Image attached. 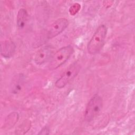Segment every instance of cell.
<instances>
[{
    "label": "cell",
    "instance_id": "cell-1",
    "mask_svg": "<svg viewBox=\"0 0 135 135\" xmlns=\"http://www.w3.org/2000/svg\"><path fill=\"white\" fill-rule=\"evenodd\" d=\"M107 33V27L105 25H100L97 28L87 45L89 54L94 55L100 51L104 44Z\"/></svg>",
    "mask_w": 135,
    "mask_h": 135
},
{
    "label": "cell",
    "instance_id": "cell-2",
    "mask_svg": "<svg viewBox=\"0 0 135 135\" xmlns=\"http://www.w3.org/2000/svg\"><path fill=\"white\" fill-rule=\"evenodd\" d=\"M73 52L74 49L70 45L60 48L52 54L49 60V69L53 70L60 67L68 60Z\"/></svg>",
    "mask_w": 135,
    "mask_h": 135
},
{
    "label": "cell",
    "instance_id": "cell-3",
    "mask_svg": "<svg viewBox=\"0 0 135 135\" xmlns=\"http://www.w3.org/2000/svg\"><path fill=\"white\" fill-rule=\"evenodd\" d=\"M103 107V100L98 94H94L89 101L84 112L85 120L90 122L96 118L101 112Z\"/></svg>",
    "mask_w": 135,
    "mask_h": 135
},
{
    "label": "cell",
    "instance_id": "cell-4",
    "mask_svg": "<svg viewBox=\"0 0 135 135\" xmlns=\"http://www.w3.org/2000/svg\"><path fill=\"white\" fill-rule=\"evenodd\" d=\"M69 25V21L65 18H60L53 22L44 31L42 41L45 42L61 34Z\"/></svg>",
    "mask_w": 135,
    "mask_h": 135
},
{
    "label": "cell",
    "instance_id": "cell-5",
    "mask_svg": "<svg viewBox=\"0 0 135 135\" xmlns=\"http://www.w3.org/2000/svg\"><path fill=\"white\" fill-rule=\"evenodd\" d=\"M80 69V65L77 62L71 64L66 68L60 78L56 81L55 86L59 89L64 88L78 75Z\"/></svg>",
    "mask_w": 135,
    "mask_h": 135
},
{
    "label": "cell",
    "instance_id": "cell-6",
    "mask_svg": "<svg viewBox=\"0 0 135 135\" xmlns=\"http://www.w3.org/2000/svg\"><path fill=\"white\" fill-rule=\"evenodd\" d=\"M53 54V48L49 45L41 48L35 54L34 61L37 65L44 64L50 60Z\"/></svg>",
    "mask_w": 135,
    "mask_h": 135
},
{
    "label": "cell",
    "instance_id": "cell-7",
    "mask_svg": "<svg viewBox=\"0 0 135 135\" xmlns=\"http://www.w3.org/2000/svg\"><path fill=\"white\" fill-rule=\"evenodd\" d=\"M16 50V45L10 40H7L1 43V54L5 58H9L12 56Z\"/></svg>",
    "mask_w": 135,
    "mask_h": 135
},
{
    "label": "cell",
    "instance_id": "cell-8",
    "mask_svg": "<svg viewBox=\"0 0 135 135\" xmlns=\"http://www.w3.org/2000/svg\"><path fill=\"white\" fill-rule=\"evenodd\" d=\"M27 17V12L24 8H21L18 11L16 17V24L19 28H23L25 26Z\"/></svg>",
    "mask_w": 135,
    "mask_h": 135
},
{
    "label": "cell",
    "instance_id": "cell-9",
    "mask_svg": "<svg viewBox=\"0 0 135 135\" xmlns=\"http://www.w3.org/2000/svg\"><path fill=\"white\" fill-rule=\"evenodd\" d=\"M23 83V76L22 74L17 75L12 81V91L13 93H17L22 89Z\"/></svg>",
    "mask_w": 135,
    "mask_h": 135
},
{
    "label": "cell",
    "instance_id": "cell-10",
    "mask_svg": "<svg viewBox=\"0 0 135 135\" xmlns=\"http://www.w3.org/2000/svg\"><path fill=\"white\" fill-rule=\"evenodd\" d=\"M18 119V113L16 112L11 113L7 115L5 120V124L8 128H12L14 126Z\"/></svg>",
    "mask_w": 135,
    "mask_h": 135
},
{
    "label": "cell",
    "instance_id": "cell-11",
    "mask_svg": "<svg viewBox=\"0 0 135 135\" xmlns=\"http://www.w3.org/2000/svg\"><path fill=\"white\" fill-rule=\"evenodd\" d=\"M31 127V121L29 120H26L21 124L16 129V133L18 134H25Z\"/></svg>",
    "mask_w": 135,
    "mask_h": 135
},
{
    "label": "cell",
    "instance_id": "cell-12",
    "mask_svg": "<svg viewBox=\"0 0 135 135\" xmlns=\"http://www.w3.org/2000/svg\"><path fill=\"white\" fill-rule=\"evenodd\" d=\"M80 5L79 3H74L73 5H72L70 9H69V12L71 15H74L79 11L80 9Z\"/></svg>",
    "mask_w": 135,
    "mask_h": 135
},
{
    "label": "cell",
    "instance_id": "cell-13",
    "mask_svg": "<svg viewBox=\"0 0 135 135\" xmlns=\"http://www.w3.org/2000/svg\"><path fill=\"white\" fill-rule=\"evenodd\" d=\"M50 130L49 128L47 126H45L38 133V134H44V135H47L50 134Z\"/></svg>",
    "mask_w": 135,
    "mask_h": 135
}]
</instances>
